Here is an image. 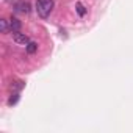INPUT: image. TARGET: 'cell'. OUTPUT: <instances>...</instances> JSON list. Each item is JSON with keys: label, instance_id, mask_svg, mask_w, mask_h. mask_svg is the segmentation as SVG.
Listing matches in <instances>:
<instances>
[{"label": "cell", "instance_id": "cell-1", "mask_svg": "<svg viewBox=\"0 0 133 133\" xmlns=\"http://www.w3.org/2000/svg\"><path fill=\"white\" fill-rule=\"evenodd\" d=\"M53 0H36V11L38 16L42 19H47L53 10Z\"/></svg>", "mask_w": 133, "mask_h": 133}, {"label": "cell", "instance_id": "cell-2", "mask_svg": "<svg viewBox=\"0 0 133 133\" xmlns=\"http://www.w3.org/2000/svg\"><path fill=\"white\" fill-rule=\"evenodd\" d=\"M13 41H14L16 44H19V45H28V42H30V38H28L25 33L16 31V33H13Z\"/></svg>", "mask_w": 133, "mask_h": 133}, {"label": "cell", "instance_id": "cell-3", "mask_svg": "<svg viewBox=\"0 0 133 133\" xmlns=\"http://www.w3.org/2000/svg\"><path fill=\"white\" fill-rule=\"evenodd\" d=\"M14 11L19 14H28L30 13V3L28 2H17L14 5Z\"/></svg>", "mask_w": 133, "mask_h": 133}, {"label": "cell", "instance_id": "cell-4", "mask_svg": "<svg viewBox=\"0 0 133 133\" xmlns=\"http://www.w3.org/2000/svg\"><path fill=\"white\" fill-rule=\"evenodd\" d=\"M8 22H10V30H11L13 33H16V31H21V28H22V22H21L17 17L11 16V17L8 19Z\"/></svg>", "mask_w": 133, "mask_h": 133}, {"label": "cell", "instance_id": "cell-5", "mask_svg": "<svg viewBox=\"0 0 133 133\" xmlns=\"http://www.w3.org/2000/svg\"><path fill=\"white\" fill-rule=\"evenodd\" d=\"M0 28H2V33H10V22L6 19H0Z\"/></svg>", "mask_w": 133, "mask_h": 133}, {"label": "cell", "instance_id": "cell-6", "mask_svg": "<svg viewBox=\"0 0 133 133\" xmlns=\"http://www.w3.org/2000/svg\"><path fill=\"white\" fill-rule=\"evenodd\" d=\"M17 100H19V92H17V91H14V92H11V96H10V99H8V105H10V107H13V105H16V103H17Z\"/></svg>", "mask_w": 133, "mask_h": 133}, {"label": "cell", "instance_id": "cell-7", "mask_svg": "<svg viewBox=\"0 0 133 133\" xmlns=\"http://www.w3.org/2000/svg\"><path fill=\"white\" fill-rule=\"evenodd\" d=\"M25 49H27V52H28V53H35V52L38 50V44H36V42H33V41H30V42H28V45H25Z\"/></svg>", "mask_w": 133, "mask_h": 133}, {"label": "cell", "instance_id": "cell-8", "mask_svg": "<svg viewBox=\"0 0 133 133\" xmlns=\"http://www.w3.org/2000/svg\"><path fill=\"white\" fill-rule=\"evenodd\" d=\"M24 86H25V83H24V82H19V80H17V82H14V83H11V89H16V91L22 89Z\"/></svg>", "mask_w": 133, "mask_h": 133}, {"label": "cell", "instance_id": "cell-9", "mask_svg": "<svg viewBox=\"0 0 133 133\" xmlns=\"http://www.w3.org/2000/svg\"><path fill=\"white\" fill-rule=\"evenodd\" d=\"M77 13H78V16H85L86 14V10H85V6L82 5V3H77Z\"/></svg>", "mask_w": 133, "mask_h": 133}, {"label": "cell", "instance_id": "cell-10", "mask_svg": "<svg viewBox=\"0 0 133 133\" xmlns=\"http://www.w3.org/2000/svg\"><path fill=\"white\" fill-rule=\"evenodd\" d=\"M6 2H8V3H13V2H14V0H6Z\"/></svg>", "mask_w": 133, "mask_h": 133}]
</instances>
